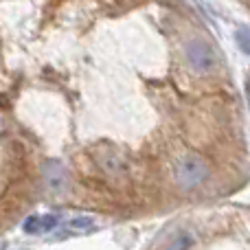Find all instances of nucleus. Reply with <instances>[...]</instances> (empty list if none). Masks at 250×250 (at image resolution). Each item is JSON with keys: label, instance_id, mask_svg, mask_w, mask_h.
Masks as SVG:
<instances>
[{"label": "nucleus", "instance_id": "obj_1", "mask_svg": "<svg viewBox=\"0 0 250 250\" xmlns=\"http://www.w3.org/2000/svg\"><path fill=\"white\" fill-rule=\"evenodd\" d=\"M173 176H176V182L180 189L193 191L208 180L211 169L204 163V158H200L198 154H185L173 167Z\"/></svg>", "mask_w": 250, "mask_h": 250}, {"label": "nucleus", "instance_id": "obj_2", "mask_svg": "<svg viewBox=\"0 0 250 250\" xmlns=\"http://www.w3.org/2000/svg\"><path fill=\"white\" fill-rule=\"evenodd\" d=\"M187 62H189V66L195 73H202V75L215 70L217 64H220L215 48L208 42H204V40H191L187 44Z\"/></svg>", "mask_w": 250, "mask_h": 250}, {"label": "nucleus", "instance_id": "obj_3", "mask_svg": "<svg viewBox=\"0 0 250 250\" xmlns=\"http://www.w3.org/2000/svg\"><path fill=\"white\" fill-rule=\"evenodd\" d=\"M95 160L101 169H104L108 176L112 178H125L129 173V165L125 160V156L117 149H110V147H101L95 151Z\"/></svg>", "mask_w": 250, "mask_h": 250}, {"label": "nucleus", "instance_id": "obj_4", "mask_svg": "<svg viewBox=\"0 0 250 250\" xmlns=\"http://www.w3.org/2000/svg\"><path fill=\"white\" fill-rule=\"evenodd\" d=\"M44 180H46L48 189L53 193H64L68 187V171L64 169V165L57 160H48L44 165Z\"/></svg>", "mask_w": 250, "mask_h": 250}, {"label": "nucleus", "instance_id": "obj_5", "mask_svg": "<svg viewBox=\"0 0 250 250\" xmlns=\"http://www.w3.org/2000/svg\"><path fill=\"white\" fill-rule=\"evenodd\" d=\"M57 226V217L55 215H31L24 222V233L29 235H40V233H48Z\"/></svg>", "mask_w": 250, "mask_h": 250}, {"label": "nucleus", "instance_id": "obj_6", "mask_svg": "<svg viewBox=\"0 0 250 250\" xmlns=\"http://www.w3.org/2000/svg\"><path fill=\"white\" fill-rule=\"evenodd\" d=\"M95 229V222H92V217H73V220L68 222V230L70 233H88V230Z\"/></svg>", "mask_w": 250, "mask_h": 250}, {"label": "nucleus", "instance_id": "obj_7", "mask_svg": "<svg viewBox=\"0 0 250 250\" xmlns=\"http://www.w3.org/2000/svg\"><path fill=\"white\" fill-rule=\"evenodd\" d=\"M191 246H193V235L191 233H180V235H176V237L169 242L167 250H191Z\"/></svg>", "mask_w": 250, "mask_h": 250}, {"label": "nucleus", "instance_id": "obj_8", "mask_svg": "<svg viewBox=\"0 0 250 250\" xmlns=\"http://www.w3.org/2000/svg\"><path fill=\"white\" fill-rule=\"evenodd\" d=\"M237 42H239V46H242V51L250 55V26H242V29L237 31Z\"/></svg>", "mask_w": 250, "mask_h": 250}, {"label": "nucleus", "instance_id": "obj_9", "mask_svg": "<svg viewBox=\"0 0 250 250\" xmlns=\"http://www.w3.org/2000/svg\"><path fill=\"white\" fill-rule=\"evenodd\" d=\"M246 92H248V104H250V79H248V83H246Z\"/></svg>", "mask_w": 250, "mask_h": 250}]
</instances>
